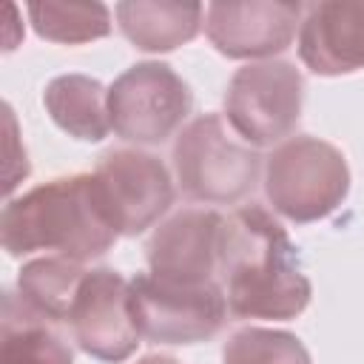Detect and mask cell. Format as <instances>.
<instances>
[{
    "mask_svg": "<svg viewBox=\"0 0 364 364\" xmlns=\"http://www.w3.org/2000/svg\"><path fill=\"white\" fill-rule=\"evenodd\" d=\"M225 216L210 208H188L162 222L148 247V267L159 279L202 284L219 270V239Z\"/></svg>",
    "mask_w": 364,
    "mask_h": 364,
    "instance_id": "obj_11",
    "label": "cell"
},
{
    "mask_svg": "<svg viewBox=\"0 0 364 364\" xmlns=\"http://www.w3.org/2000/svg\"><path fill=\"white\" fill-rule=\"evenodd\" d=\"M82 276L85 267L80 262L63 256L31 259L17 273V296L40 318L51 324H65Z\"/></svg>",
    "mask_w": 364,
    "mask_h": 364,
    "instance_id": "obj_16",
    "label": "cell"
},
{
    "mask_svg": "<svg viewBox=\"0 0 364 364\" xmlns=\"http://www.w3.org/2000/svg\"><path fill=\"white\" fill-rule=\"evenodd\" d=\"M94 176L119 236L145 233L173 205L171 173L154 154L134 148L105 151L97 162Z\"/></svg>",
    "mask_w": 364,
    "mask_h": 364,
    "instance_id": "obj_9",
    "label": "cell"
},
{
    "mask_svg": "<svg viewBox=\"0 0 364 364\" xmlns=\"http://www.w3.org/2000/svg\"><path fill=\"white\" fill-rule=\"evenodd\" d=\"M301 3H210L205 9V34L213 48L230 60H270L282 54L301 26Z\"/></svg>",
    "mask_w": 364,
    "mask_h": 364,
    "instance_id": "obj_10",
    "label": "cell"
},
{
    "mask_svg": "<svg viewBox=\"0 0 364 364\" xmlns=\"http://www.w3.org/2000/svg\"><path fill=\"white\" fill-rule=\"evenodd\" d=\"M28 20L34 31L60 46H82L111 34V9L105 3H63L40 0L28 3Z\"/></svg>",
    "mask_w": 364,
    "mask_h": 364,
    "instance_id": "obj_17",
    "label": "cell"
},
{
    "mask_svg": "<svg viewBox=\"0 0 364 364\" xmlns=\"http://www.w3.org/2000/svg\"><path fill=\"white\" fill-rule=\"evenodd\" d=\"M222 364H313V358L296 333L245 327L225 341Z\"/></svg>",
    "mask_w": 364,
    "mask_h": 364,
    "instance_id": "obj_18",
    "label": "cell"
},
{
    "mask_svg": "<svg viewBox=\"0 0 364 364\" xmlns=\"http://www.w3.org/2000/svg\"><path fill=\"white\" fill-rule=\"evenodd\" d=\"M304 77L287 60L242 65L225 91V117L233 134L256 148L282 145L301 119Z\"/></svg>",
    "mask_w": 364,
    "mask_h": 364,
    "instance_id": "obj_5",
    "label": "cell"
},
{
    "mask_svg": "<svg viewBox=\"0 0 364 364\" xmlns=\"http://www.w3.org/2000/svg\"><path fill=\"white\" fill-rule=\"evenodd\" d=\"M43 105L54 125L74 139L100 142L111 131L108 88L88 74H60L43 91Z\"/></svg>",
    "mask_w": 364,
    "mask_h": 364,
    "instance_id": "obj_14",
    "label": "cell"
},
{
    "mask_svg": "<svg viewBox=\"0 0 364 364\" xmlns=\"http://www.w3.org/2000/svg\"><path fill=\"white\" fill-rule=\"evenodd\" d=\"M131 313L142 338L154 344H199L213 338L228 321L222 284H182L154 273L131 279Z\"/></svg>",
    "mask_w": 364,
    "mask_h": 364,
    "instance_id": "obj_6",
    "label": "cell"
},
{
    "mask_svg": "<svg viewBox=\"0 0 364 364\" xmlns=\"http://www.w3.org/2000/svg\"><path fill=\"white\" fill-rule=\"evenodd\" d=\"M136 364H182V361H176L173 355H145Z\"/></svg>",
    "mask_w": 364,
    "mask_h": 364,
    "instance_id": "obj_19",
    "label": "cell"
},
{
    "mask_svg": "<svg viewBox=\"0 0 364 364\" xmlns=\"http://www.w3.org/2000/svg\"><path fill=\"white\" fill-rule=\"evenodd\" d=\"M264 193L279 216L296 225L318 222L338 210L350 193L347 159L327 139L290 136L264 162Z\"/></svg>",
    "mask_w": 364,
    "mask_h": 364,
    "instance_id": "obj_3",
    "label": "cell"
},
{
    "mask_svg": "<svg viewBox=\"0 0 364 364\" xmlns=\"http://www.w3.org/2000/svg\"><path fill=\"white\" fill-rule=\"evenodd\" d=\"M65 324L85 355L108 364L134 355L142 338L131 313V282L111 267L85 270Z\"/></svg>",
    "mask_w": 364,
    "mask_h": 364,
    "instance_id": "obj_8",
    "label": "cell"
},
{
    "mask_svg": "<svg viewBox=\"0 0 364 364\" xmlns=\"http://www.w3.org/2000/svg\"><path fill=\"white\" fill-rule=\"evenodd\" d=\"M119 31L139 51H173L199 34L205 20L202 3H171V0H128L114 9Z\"/></svg>",
    "mask_w": 364,
    "mask_h": 364,
    "instance_id": "obj_13",
    "label": "cell"
},
{
    "mask_svg": "<svg viewBox=\"0 0 364 364\" xmlns=\"http://www.w3.org/2000/svg\"><path fill=\"white\" fill-rule=\"evenodd\" d=\"M299 57L318 77L364 68V0L307 6L299 26Z\"/></svg>",
    "mask_w": 364,
    "mask_h": 364,
    "instance_id": "obj_12",
    "label": "cell"
},
{
    "mask_svg": "<svg viewBox=\"0 0 364 364\" xmlns=\"http://www.w3.org/2000/svg\"><path fill=\"white\" fill-rule=\"evenodd\" d=\"M191 108V85L159 60L125 68L108 88L111 128L134 145H162L182 128Z\"/></svg>",
    "mask_w": 364,
    "mask_h": 364,
    "instance_id": "obj_7",
    "label": "cell"
},
{
    "mask_svg": "<svg viewBox=\"0 0 364 364\" xmlns=\"http://www.w3.org/2000/svg\"><path fill=\"white\" fill-rule=\"evenodd\" d=\"M173 171L188 199L233 205L253 191L262 156L228 131L222 114H202L179 131L173 142Z\"/></svg>",
    "mask_w": 364,
    "mask_h": 364,
    "instance_id": "obj_4",
    "label": "cell"
},
{
    "mask_svg": "<svg viewBox=\"0 0 364 364\" xmlns=\"http://www.w3.org/2000/svg\"><path fill=\"white\" fill-rule=\"evenodd\" d=\"M117 228L94 173L48 179L0 213V239L9 256L54 250L71 262H91L111 250Z\"/></svg>",
    "mask_w": 364,
    "mask_h": 364,
    "instance_id": "obj_2",
    "label": "cell"
},
{
    "mask_svg": "<svg viewBox=\"0 0 364 364\" xmlns=\"http://www.w3.org/2000/svg\"><path fill=\"white\" fill-rule=\"evenodd\" d=\"M51 324L31 313L17 293H3L0 364H74L71 347Z\"/></svg>",
    "mask_w": 364,
    "mask_h": 364,
    "instance_id": "obj_15",
    "label": "cell"
},
{
    "mask_svg": "<svg viewBox=\"0 0 364 364\" xmlns=\"http://www.w3.org/2000/svg\"><path fill=\"white\" fill-rule=\"evenodd\" d=\"M219 273L228 310L236 318H296L313 296L301 273L299 247L262 205H242L225 216Z\"/></svg>",
    "mask_w": 364,
    "mask_h": 364,
    "instance_id": "obj_1",
    "label": "cell"
}]
</instances>
